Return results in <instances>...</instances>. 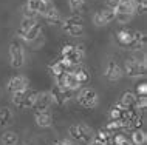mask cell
<instances>
[{
    "mask_svg": "<svg viewBox=\"0 0 147 145\" xmlns=\"http://www.w3.org/2000/svg\"><path fill=\"white\" fill-rule=\"evenodd\" d=\"M71 71L74 73V76L78 77V80L81 82L82 85L87 84V82L90 80V71H88V69H87L82 63H79V65H76V66H73V68H71Z\"/></svg>",
    "mask_w": 147,
    "mask_h": 145,
    "instance_id": "cell-18",
    "label": "cell"
},
{
    "mask_svg": "<svg viewBox=\"0 0 147 145\" xmlns=\"http://www.w3.org/2000/svg\"><path fill=\"white\" fill-rule=\"evenodd\" d=\"M136 100H138V96L135 94V93H132V91H127V93H124V94H122V97H121V102H119V104H121L124 108H127V110H135Z\"/></svg>",
    "mask_w": 147,
    "mask_h": 145,
    "instance_id": "cell-19",
    "label": "cell"
},
{
    "mask_svg": "<svg viewBox=\"0 0 147 145\" xmlns=\"http://www.w3.org/2000/svg\"><path fill=\"white\" fill-rule=\"evenodd\" d=\"M14 114L8 107H0V127H9L13 124Z\"/></svg>",
    "mask_w": 147,
    "mask_h": 145,
    "instance_id": "cell-21",
    "label": "cell"
},
{
    "mask_svg": "<svg viewBox=\"0 0 147 145\" xmlns=\"http://www.w3.org/2000/svg\"><path fill=\"white\" fill-rule=\"evenodd\" d=\"M8 56H9V63L13 68L19 69L25 65V59H26V54H25V48L20 42H13L9 45V49H8Z\"/></svg>",
    "mask_w": 147,
    "mask_h": 145,
    "instance_id": "cell-5",
    "label": "cell"
},
{
    "mask_svg": "<svg viewBox=\"0 0 147 145\" xmlns=\"http://www.w3.org/2000/svg\"><path fill=\"white\" fill-rule=\"evenodd\" d=\"M130 142L133 145H144L147 142V134L146 131L140 130V128H136L133 133H132V138H130Z\"/></svg>",
    "mask_w": 147,
    "mask_h": 145,
    "instance_id": "cell-22",
    "label": "cell"
},
{
    "mask_svg": "<svg viewBox=\"0 0 147 145\" xmlns=\"http://www.w3.org/2000/svg\"><path fill=\"white\" fill-rule=\"evenodd\" d=\"M25 5L28 6L30 9H33L34 13L43 15L51 6H53V3H51V2H43V0H28Z\"/></svg>",
    "mask_w": 147,
    "mask_h": 145,
    "instance_id": "cell-15",
    "label": "cell"
},
{
    "mask_svg": "<svg viewBox=\"0 0 147 145\" xmlns=\"http://www.w3.org/2000/svg\"><path fill=\"white\" fill-rule=\"evenodd\" d=\"M133 8H135V14H146L147 9V0H132Z\"/></svg>",
    "mask_w": 147,
    "mask_h": 145,
    "instance_id": "cell-25",
    "label": "cell"
},
{
    "mask_svg": "<svg viewBox=\"0 0 147 145\" xmlns=\"http://www.w3.org/2000/svg\"><path fill=\"white\" fill-rule=\"evenodd\" d=\"M0 140H2V145H17L19 136L14 131H5L2 134V138H0Z\"/></svg>",
    "mask_w": 147,
    "mask_h": 145,
    "instance_id": "cell-23",
    "label": "cell"
},
{
    "mask_svg": "<svg viewBox=\"0 0 147 145\" xmlns=\"http://www.w3.org/2000/svg\"><path fill=\"white\" fill-rule=\"evenodd\" d=\"M68 6L74 14H81L85 11L87 3H85V0H68Z\"/></svg>",
    "mask_w": 147,
    "mask_h": 145,
    "instance_id": "cell-24",
    "label": "cell"
},
{
    "mask_svg": "<svg viewBox=\"0 0 147 145\" xmlns=\"http://www.w3.org/2000/svg\"><path fill=\"white\" fill-rule=\"evenodd\" d=\"M50 71H51V74H53L54 76V79H56V77H59V76H62L63 73L65 71H68V69H65L63 68V66L61 65V62H54L53 65H50Z\"/></svg>",
    "mask_w": 147,
    "mask_h": 145,
    "instance_id": "cell-26",
    "label": "cell"
},
{
    "mask_svg": "<svg viewBox=\"0 0 147 145\" xmlns=\"http://www.w3.org/2000/svg\"><path fill=\"white\" fill-rule=\"evenodd\" d=\"M147 94V87H146V84H141V87L138 85V97H146Z\"/></svg>",
    "mask_w": 147,
    "mask_h": 145,
    "instance_id": "cell-30",
    "label": "cell"
},
{
    "mask_svg": "<svg viewBox=\"0 0 147 145\" xmlns=\"http://www.w3.org/2000/svg\"><path fill=\"white\" fill-rule=\"evenodd\" d=\"M115 20V9L110 8H102L93 14V23L96 26H105Z\"/></svg>",
    "mask_w": 147,
    "mask_h": 145,
    "instance_id": "cell-9",
    "label": "cell"
},
{
    "mask_svg": "<svg viewBox=\"0 0 147 145\" xmlns=\"http://www.w3.org/2000/svg\"><path fill=\"white\" fill-rule=\"evenodd\" d=\"M78 102H79V105L84 107V108H94L99 102V96L93 88H85L79 93Z\"/></svg>",
    "mask_w": 147,
    "mask_h": 145,
    "instance_id": "cell-7",
    "label": "cell"
},
{
    "mask_svg": "<svg viewBox=\"0 0 147 145\" xmlns=\"http://www.w3.org/2000/svg\"><path fill=\"white\" fill-rule=\"evenodd\" d=\"M133 15H129V14H119V13H115V20H116L119 25H127L130 20H132Z\"/></svg>",
    "mask_w": 147,
    "mask_h": 145,
    "instance_id": "cell-28",
    "label": "cell"
},
{
    "mask_svg": "<svg viewBox=\"0 0 147 145\" xmlns=\"http://www.w3.org/2000/svg\"><path fill=\"white\" fill-rule=\"evenodd\" d=\"M6 88H8V91L13 94V93H19V91H23V90L30 88V82L25 76H14L8 80Z\"/></svg>",
    "mask_w": 147,
    "mask_h": 145,
    "instance_id": "cell-11",
    "label": "cell"
},
{
    "mask_svg": "<svg viewBox=\"0 0 147 145\" xmlns=\"http://www.w3.org/2000/svg\"><path fill=\"white\" fill-rule=\"evenodd\" d=\"M34 120H36V125L40 128H50L53 125V116L48 113V110L34 113Z\"/></svg>",
    "mask_w": 147,
    "mask_h": 145,
    "instance_id": "cell-16",
    "label": "cell"
},
{
    "mask_svg": "<svg viewBox=\"0 0 147 145\" xmlns=\"http://www.w3.org/2000/svg\"><path fill=\"white\" fill-rule=\"evenodd\" d=\"M115 13L119 14H129V15H135V8L132 0H121L118 3V6L115 8Z\"/></svg>",
    "mask_w": 147,
    "mask_h": 145,
    "instance_id": "cell-20",
    "label": "cell"
},
{
    "mask_svg": "<svg viewBox=\"0 0 147 145\" xmlns=\"http://www.w3.org/2000/svg\"><path fill=\"white\" fill-rule=\"evenodd\" d=\"M115 39H116V43L122 48H130L135 49V31L124 28L119 29L116 34H115Z\"/></svg>",
    "mask_w": 147,
    "mask_h": 145,
    "instance_id": "cell-8",
    "label": "cell"
},
{
    "mask_svg": "<svg viewBox=\"0 0 147 145\" xmlns=\"http://www.w3.org/2000/svg\"><path fill=\"white\" fill-rule=\"evenodd\" d=\"M68 134L73 140H76L78 144H82V145H88L93 139V130L90 127H87L85 124H74L70 127L68 130Z\"/></svg>",
    "mask_w": 147,
    "mask_h": 145,
    "instance_id": "cell-1",
    "label": "cell"
},
{
    "mask_svg": "<svg viewBox=\"0 0 147 145\" xmlns=\"http://www.w3.org/2000/svg\"><path fill=\"white\" fill-rule=\"evenodd\" d=\"M22 14H23V19H36L37 17V13H34L33 9H30L26 5H23V8H22Z\"/></svg>",
    "mask_w": 147,
    "mask_h": 145,
    "instance_id": "cell-29",
    "label": "cell"
},
{
    "mask_svg": "<svg viewBox=\"0 0 147 145\" xmlns=\"http://www.w3.org/2000/svg\"><path fill=\"white\" fill-rule=\"evenodd\" d=\"M104 74H105V79H107V80L116 82V80H119V79L122 77L124 71H122V68H121V66H119L115 60H110L109 63H107V66H105Z\"/></svg>",
    "mask_w": 147,
    "mask_h": 145,
    "instance_id": "cell-12",
    "label": "cell"
},
{
    "mask_svg": "<svg viewBox=\"0 0 147 145\" xmlns=\"http://www.w3.org/2000/svg\"><path fill=\"white\" fill-rule=\"evenodd\" d=\"M36 94H37L36 91H33V90H30V88H26V90H23V91L13 93L11 102H13V105H16V108L28 110V108H33Z\"/></svg>",
    "mask_w": 147,
    "mask_h": 145,
    "instance_id": "cell-4",
    "label": "cell"
},
{
    "mask_svg": "<svg viewBox=\"0 0 147 145\" xmlns=\"http://www.w3.org/2000/svg\"><path fill=\"white\" fill-rule=\"evenodd\" d=\"M51 104H53V97H51L50 91L37 93V94H36V99H34V104H33V110H34V113L47 111Z\"/></svg>",
    "mask_w": 147,
    "mask_h": 145,
    "instance_id": "cell-10",
    "label": "cell"
},
{
    "mask_svg": "<svg viewBox=\"0 0 147 145\" xmlns=\"http://www.w3.org/2000/svg\"><path fill=\"white\" fill-rule=\"evenodd\" d=\"M40 34H42V26L39 25H36V26H33L31 29H28V31H25V33H22V31H17V36L20 37V39H23L25 42H30V43H33V42H36L39 37H40Z\"/></svg>",
    "mask_w": 147,
    "mask_h": 145,
    "instance_id": "cell-14",
    "label": "cell"
},
{
    "mask_svg": "<svg viewBox=\"0 0 147 145\" xmlns=\"http://www.w3.org/2000/svg\"><path fill=\"white\" fill-rule=\"evenodd\" d=\"M37 25V20L36 19H22L20 22V28H19V31H22V33H25V31L31 29L33 26Z\"/></svg>",
    "mask_w": 147,
    "mask_h": 145,
    "instance_id": "cell-27",
    "label": "cell"
},
{
    "mask_svg": "<svg viewBox=\"0 0 147 145\" xmlns=\"http://www.w3.org/2000/svg\"><path fill=\"white\" fill-rule=\"evenodd\" d=\"M50 93H51V97H53V102H56V104H65L70 97H73L74 91H71V90H68V88H63V87H57L56 85V88H54L53 91H50Z\"/></svg>",
    "mask_w": 147,
    "mask_h": 145,
    "instance_id": "cell-13",
    "label": "cell"
},
{
    "mask_svg": "<svg viewBox=\"0 0 147 145\" xmlns=\"http://www.w3.org/2000/svg\"><path fill=\"white\" fill-rule=\"evenodd\" d=\"M56 145H74V144L71 142L70 139H61V140H59V142H57Z\"/></svg>",
    "mask_w": 147,
    "mask_h": 145,
    "instance_id": "cell-32",
    "label": "cell"
},
{
    "mask_svg": "<svg viewBox=\"0 0 147 145\" xmlns=\"http://www.w3.org/2000/svg\"><path fill=\"white\" fill-rule=\"evenodd\" d=\"M61 57L65 59L71 66H76L79 63H82V60H84V57H85V53H84V48H82V46L65 45V46H62V49H61Z\"/></svg>",
    "mask_w": 147,
    "mask_h": 145,
    "instance_id": "cell-3",
    "label": "cell"
},
{
    "mask_svg": "<svg viewBox=\"0 0 147 145\" xmlns=\"http://www.w3.org/2000/svg\"><path fill=\"white\" fill-rule=\"evenodd\" d=\"M43 17H45L47 23H50V25H59V23H62V20H63L61 11H59L57 8H54V6H51L50 9L43 14Z\"/></svg>",
    "mask_w": 147,
    "mask_h": 145,
    "instance_id": "cell-17",
    "label": "cell"
},
{
    "mask_svg": "<svg viewBox=\"0 0 147 145\" xmlns=\"http://www.w3.org/2000/svg\"><path fill=\"white\" fill-rule=\"evenodd\" d=\"M43 2H53V0H43Z\"/></svg>",
    "mask_w": 147,
    "mask_h": 145,
    "instance_id": "cell-33",
    "label": "cell"
},
{
    "mask_svg": "<svg viewBox=\"0 0 147 145\" xmlns=\"http://www.w3.org/2000/svg\"><path fill=\"white\" fill-rule=\"evenodd\" d=\"M62 29L71 37H79V36H82L84 31H85L84 20H82L79 15H71V17L62 20Z\"/></svg>",
    "mask_w": 147,
    "mask_h": 145,
    "instance_id": "cell-6",
    "label": "cell"
},
{
    "mask_svg": "<svg viewBox=\"0 0 147 145\" xmlns=\"http://www.w3.org/2000/svg\"><path fill=\"white\" fill-rule=\"evenodd\" d=\"M119 2H121V0H105V5H107V8H110V9H115Z\"/></svg>",
    "mask_w": 147,
    "mask_h": 145,
    "instance_id": "cell-31",
    "label": "cell"
},
{
    "mask_svg": "<svg viewBox=\"0 0 147 145\" xmlns=\"http://www.w3.org/2000/svg\"><path fill=\"white\" fill-rule=\"evenodd\" d=\"M129 77L132 79H136V77H144L146 71H147V65H146V59L140 57H132V59H127L124 62V69H122Z\"/></svg>",
    "mask_w": 147,
    "mask_h": 145,
    "instance_id": "cell-2",
    "label": "cell"
}]
</instances>
